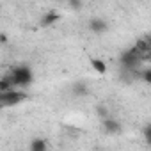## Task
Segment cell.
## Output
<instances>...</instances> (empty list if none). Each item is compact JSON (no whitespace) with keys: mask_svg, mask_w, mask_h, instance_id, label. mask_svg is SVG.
Returning a JSON list of instances; mask_svg holds the SVG:
<instances>
[{"mask_svg":"<svg viewBox=\"0 0 151 151\" xmlns=\"http://www.w3.org/2000/svg\"><path fill=\"white\" fill-rule=\"evenodd\" d=\"M75 93H80V94H86V86L84 84H77V86H75Z\"/></svg>","mask_w":151,"mask_h":151,"instance_id":"obj_11","label":"cell"},{"mask_svg":"<svg viewBox=\"0 0 151 151\" xmlns=\"http://www.w3.org/2000/svg\"><path fill=\"white\" fill-rule=\"evenodd\" d=\"M30 149H32V151H45V149H46V144H45V140L36 139V140L30 144Z\"/></svg>","mask_w":151,"mask_h":151,"instance_id":"obj_8","label":"cell"},{"mask_svg":"<svg viewBox=\"0 0 151 151\" xmlns=\"http://www.w3.org/2000/svg\"><path fill=\"white\" fill-rule=\"evenodd\" d=\"M14 87L11 77H4V78H0V91H11Z\"/></svg>","mask_w":151,"mask_h":151,"instance_id":"obj_6","label":"cell"},{"mask_svg":"<svg viewBox=\"0 0 151 151\" xmlns=\"http://www.w3.org/2000/svg\"><path fill=\"white\" fill-rule=\"evenodd\" d=\"M142 80H144L146 84H149V82H151V69H149V68H146V69H144V73H142Z\"/></svg>","mask_w":151,"mask_h":151,"instance_id":"obj_10","label":"cell"},{"mask_svg":"<svg viewBox=\"0 0 151 151\" xmlns=\"http://www.w3.org/2000/svg\"><path fill=\"white\" fill-rule=\"evenodd\" d=\"M140 60H142V57L135 48H132V50H128V52H124L121 55V62H123L124 68H135Z\"/></svg>","mask_w":151,"mask_h":151,"instance_id":"obj_3","label":"cell"},{"mask_svg":"<svg viewBox=\"0 0 151 151\" xmlns=\"http://www.w3.org/2000/svg\"><path fill=\"white\" fill-rule=\"evenodd\" d=\"M9 77L14 86H29L32 82V71L29 66H18L11 71Z\"/></svg>","mask_w":151,"mask_h":151,"instance_id":"obj_1","label":"cell"},{"mask_svg":"<svg viewBox=\"0 0 151 151\" xmlns=\"http://www.w3.org/2000/svg\"><path fill=\"white\" fill-rule=\"evenodd\" d=\"M91 30H94V32H105L107 30V23L103 22V20H98V18H94V20H91Z\"/></svg>","mask_w":151,"mask_h":151,"instance_id":"obj_5","label":"cell"},{"mask_svg":"<svg viewBox=\"0 0 151 151\" xmlns=\"http://www.w3.org/2000/svg\"><path fill=\"white\" fill-rule=\"evenodd\" d=\"M91 66H93V68H94V69H96L100 75H103V73L107 71V66H105V62H103V60H100V59H93V60H91Z\"/></svg>","mask_w":151,"mask_h":151,"instance_id":"obj_7","label":"cell"},{"mask_svg":"<svg viewBox=\"0 0 151 151\" xmlns=\"http://www.w3.org/2000/svg\"><path fill=\"white\" fill-rule=\"evenodd\" d=\"M103 128H105V132H109V133H119L121 132V124L117 123V121H114V119H105L103 121Z\"/></svg>","mask_w":151,"mask_h":151,"instance_id":"obj_4","label":"cell"},{"mask_svg":"<svg viewBox=\"0 0 151 151\" xmlns=\"http://www.w3.org/2000/svg\"><path fill=\"white\" fill-rule=\"evenodd\" d=\"M144 137H146L147 140H151V126H149V124H147L146 130H144Z\"/></svg>","mask_w":151,"mask_h":151,"instance_id":"obj_12","label":"cell"},{"mask_svg":"<svg viewBox=\"0 0 151 151\" xmlns=\"http://www.w3.org/2000/svg\"><path fill=\"white\" fill-rule=\"evenodd\" d=\"M57 18H59V16H57L55 13H48V14H46V16L41 20V23H43L45 27H48V25H52L53 22H57Z\"/></svg>","mask_w":151,"mask_h":151,"instance_id":"obj_9","label":"cell"},{"mask_svg":"<svg viewBox=\"0 0 151 151\" xmlns=\"http://www.w3.org/2000/svg\"><path fill=\"white\" fill-rule=\"evenodd\" d=\"M23 100L22 93L16 91H0V107H9V105H16Z\"/></svg>","mask_w":151,"mask_h":151,"instance_id":"obj_2","label":"cell"}]
</instances>
